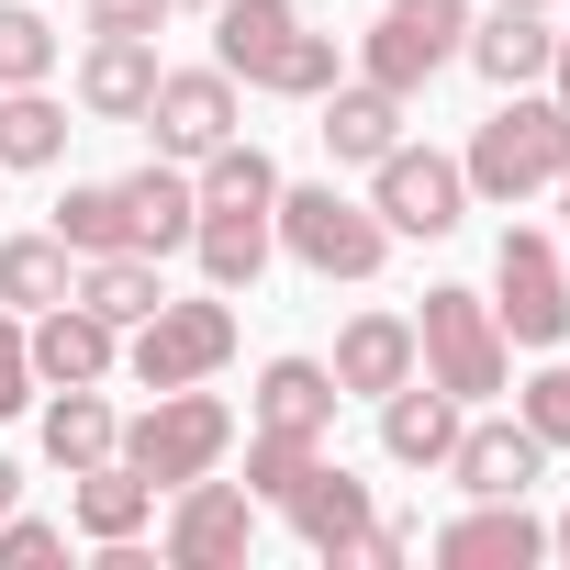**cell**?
Wrapping results in <instances>:
<instances>
[{
    "instance_id": "obj_36",
    "label": "cell",
    "mask_w": 570,
    "mask_h": 570,
    "mask_svg": "<svg viewBox=\"0 0 570 570\" xmlns=\"http://www.w3.org/2000/svg\"><path fill=\"white\" fill-rule=\"evenodd\" d=\"M79 12H90V35H157L179 0H79Z\"/></svg>"
},
{
    "instance_id": "obj_1",
    "label": "cell",
    "mask_w": 570,
    "mask_h": 570,
    "mask_svg": "<svg viewBox=\"0 0 570 570\" xmlns=\"http://www.w3.org/2000/svg\"><path fill=\"white\" fill-rule=\"evenodd\" d=\"M213 68L268 90V101H325L336 90V35H314L292 0H213Z\"/></svg>"
},
{
    "instance_id": "obj_29",
    "label": "cell",
    "mask_w": 570,
    "mask_h": 570,
    "mask_svg": "<svg viewBox=\"0 0 570 570\" xmlns=\"http://www.w3.org/2000/svg\"><path fill=\"white\" fill-rule=\"evenodd\" d=\"M68 157V112L46 90H0V168H57Z\"/></svg>"
},
{
    "instance_id": "obj_31",
    "label": "cell",
    "mask_w": 570,
    "mask_h": 570,
    "mask_svg": "<svg viewBox=\"0 0 570 570\" xmlns=\"http://www.w3.org/2000/svg\"><path fill=\"white\" fill-rule=\"evenodd\" d=\"M57 246H68V257H112V246H135L124 190H68V202H57Z\"/></svg>"
},
{
    "instance_id": "obj_9",
    "label": "cell",
    "mask_w": 570,
    "mask_h": 570,
    "mask_svg": "<svg viewBox=\"0 0 570 570\" xmlns=\"http://www.w3.org/2000/svg\"><path fill=\"white\" fill-rule=\"evenodd\" d=\"M370 213H381L392 235H459L470 179H459V157H436V146H381V157H370Z\"/></svg>"
},
{
    "instance_id": "obj_41",
    "label": "cell",
    "mask_w": 570,
    "mask_h": 570,
    "mask_svg": "<svg viewBox=\"0 0 570 570\" xmlns=\"http://www.w3.org/2000/svg\"><path fill=\"white\" fill-rule=\"evenodd\" d=\"M559 213H570V179H559Z\"/></svg>"
},
{
    "instance_id": "obj_12",
    "label": "cell",
    "mask_w": 570,
    "mask_h": 570,
    "mask_svg": "<svg viewBox=\"0 0 570 570\" xmlns=\"http://www.w3.org/2000/svg\"><path fill=\"white\" fill-rule=\"evenodd\" d=\"M146 124H157L168 157H213V146L235 135V79H224V68H168L157 101H146Z\"/></svg>"
},
{
    "instance_id": "obj_3",
    "label": "cell",
    "mask_w": 570,
    "mask_h": 570,
    "mask_svg": "<svg viewBox=\"0 0 570 570\" xmlns=\"http://www.w3.org/2000/svg\"><path fill=\"white\" fill-rule=\"evenodd\" d=\"M224 448H235V414L202 392V381H179V392H157L124 436H112V459L124 470H146L157 492H179V481H202V470H224Z\"/></svg>"
},
{
    "instance_id": "obj_37",
    "label": "cell",
    "mask_w": 570,
    "mask_h": 570,
    "mask_svg": "<svg viewBox=\"0 0 570 570\" xmlns=\"http://www.w3.org/2000/svg\"><path fill=\"white\" fill-rule=\"evenodd\" d=\"M548 79H559V90H548V101H559V112H570V35H559V57H548Z\"/></svg>"
},
{
    "instance_id": "obj_17",
    "label": "cell",
    "mask_w": 570,
    "mask_h": 570,
    "mask_svg": "<svg viewBox=\"0 0 570 570\" xmlns=\"http://www.w3.org/2000/svg\"><path fill=\"white\" fill-rule=\"evenodd\" d=\"M325 370H336V392H347V403H381V392H403V381H414V325H403V314H358V325L336 336V358H325Z\"/></svg>"
},
{
    "instance_id": "obj_18",
    "label": "cell",
    "mask_w": 570,
    "mask_h": 570,
    "mask_svg": "<svg viewBox=\"0 0 570 570\" xmlns=\"http://www.w3.org/2000/svg\"><path fill=\"white\" fill-rule=\"evenodd\" d=\"M336 403H347V392H336L325 358H268V370H257V425H279V436H314V448H325V436H336Z\"/></svg>"
},
{
    "instance_id": "obj_26",
    "label": "cell",
    "mask_w": 570,
    "mask_h": 570,
    "mask_svg": "<svg viewBox=\"0 0 570 570\" xmlns=\"http://www.w3.org/2000/svg\"><path fill=\"white\" fill-rule=\"evenodd\" d=\"M190 190H202V213H279V168H268V146H246V135H224Z\"/></svg>"
},
{
    "instance_id": "obj_39",
    "label": "cell",
    "mask_w": 570,
    "mask_h": 570,
    "mask_svg": "<svg viewBox=\"0 0 570 570\" xmlns=\"http://www.w3.org/2000/svg\"><path fill=\"white\" fill-rule=\"evenodd\" d=\"M548 548H559V559H570V514H559V525H548Z\"/></svg>"
},
{
    "instance_id": "obj_38",
    "label": "cell",
    "mask_w": 570,
    "mask_h": 570,
    "mask_svg": "<svg viewBox=\"0 0 570 570\" xmlns=\"http://www.w3.org/2000/svg\"><path fill=\"white\" fill-rule=\"evenodd\" d=\"M12 503H23V470H12V459H0V514H12Z\"/></svg>"
},
{
    "instance_id": "obj_20",
    "label": "cell",
    "mask_w": 570,
    "mask_h": 570,
    "mask_svg": "<svg viewBox=\"0 0 570 570\" xmlns=\"http://www.w3.org/2000/svg\"><path fill=\"white\" fill-rule=\"evenodd\" d=\"M381 448H392L403 470H448V448H459V392H436V381L381 392Z\"/></svg>"
},
{
    "instance_id": "obj_6",
    "label": "cell",
    "mask_w": 570,
    "mask_h": 570,
    "mask_svg": "<svg viewBox=\"0 0 570 570\" xmlns=\"http://www.w3.org/2000/svg\"><path fill=\"white\" fill-rule=\"evenodd\" d=\"M492 325H503V347H559L570 336V268H559V246L548 235H503V257H492Z\"/></svg>"
},
{
    "instance_id": "obj_7",
    "label": "cell",
    "mask_w": 570,
    "mask_h": 570,
    "mask_svg": "<svg viewBox=\"0 0 570 570\" xmlns=\"http://www.w3.org/2000/svg\"><path fill=\"white\" fill-rule=\"evenodd\" d=\"M224 358H235V292H213V303H157V314L135 325V381H146V392L213 381Z\"/></svg>"
},
{
    "instance_id": "obj_40",
    "label": "cell",
    "mask_w": 570,
    "mask_h": 570,
    "mask_svg": "<svg viewBox=\"0 0 570 570\" xmlns=\"http://www.w3.org/2000/svg\"><path fill=\"white\" fill-rule=\"evenodd\" d=\"M503 12H548V0H503Z\"/></svg>"
},
{
    "instance_id": "obj_28",
    "label": "cell",
    "mask_w": 570,
    "mask_h": 570,
    "mask_svg": "<svg viewBox=\"0 0 570 570\" xmlns=\"http://www.w3.org/2000/svg\"><path fill=\"white\" fill-rule=\"evenodd\" d=\"M190 246H202V279H213V292H257V268H268V213H202Z\"/></svg>"
},
{
    "instance_id": "obj_32",
    "label": "cell",
    "mask_w": 570,
    "mask_h": 570,
    "mask_svg": "<svg viewBox=\"0 0 570 570\" xmlns=\"http://www.w3.org/2000/svg\"><path fill=\"white\" fill-rule=\"evenodd\" d=\"M314 459H325L314 436H279V425H257V448H246V492H257V503H292V481H303Z\"/></svg>"
},
{
    "instance_id": "obj_15",
    "label": "cell",
    "mask_w": 570,
    "mask_h": 570,
    "mask_svg": "<svg viewBox=\"0 0 570 570\" xmlns=\"http://www.w3.org/2000/svg\"><path fill=\"white\" fill-rule=\"evenodd\" d=\"M448 570H525V559H548V525L525 514V503H470L459 525H436L425 537Z\"/></svg>"
},
{
    "instance_id": "obj_25",
    "label": "cell",
    "mask_w": 570,
    "mask_h": 570,
    "mask_svg": "<svg viewBox=\"0 0 570 570\" xmlns=\"http://www.w3.org/2000/svg\"><path fill=\"white\" fill-rule=\"evenodd\" d=\"M68 292H79V257L57 235H0V303H12V314H46Z\"/></svg>"
},
{
    "instance_id": "obj_14",
    "label": "cell",
    "mask_w": 570,
    "mask_h": 570,
    "mask_svg": "<svg viewBox=\"0 0 570 570\" xmlns=\"http://www.w3.org/2000/svg\"><path fill=\"white\" fill-rule=\"evenodd\" d=\"M157 35H101L90 57H79V112L90 124H146V101H157Z\"/></svg>"
},
{
    "instance_id": "obj_42",
    "label": "cell",
    "mask_w": 570,
    "mask_h": 570,
    "mask_svg": "<svg viewBox=\"0 0 570 570\" xmlns=\"http://www.w3.org/2000/svg\"><path fill=\"white\" fill-rule=\"evenodd\" d=\"M190 12H213V0H190Z\"/></svg>"
},
{
    "instance_id": "obj_5",
    "label": "cell",
    "mask_w": 570,
    "mask_h": 570,
    "mask_svg": "<svg viewBox=\"0 0 570 570\" xmlns=\"http://www.w3.org/2000/svg\"><path fill=\"white\" fill-rule=\"evenodd\" d=\"M414 370H425L436 392H459V403H492V392H503V325H492V303H481V292H425V314H414Z\"/></svg>"
},
{
    "instance_id": "obj_23",
    "label": "cell",
    "mask_w": 570,
    "mask_h": 570,
    "mask_svg": "<svg viewBox=\"0 0 570 570\" xmlns=\"http://www.w3.org/2000/svg\"><path fill=\"white\" fill-rule=\"evenodd\" d=\"M381 146H403V90H381V79L325 90V157H336V168H370Z\"/></svg>"
},
{
    "instance_id": "obj_10",
    "label": "cell",
    "mask_w": 570,
    "mask_h": 570,
    "mask_svg": "<svg viewBox=\"0 0 570 570\" xmlns=\"http://www.w3.org/2000/svg\"><path fill=\"white\" fill-rule=\"evenodd\" d=\"M257 548V492L246 481H179V503H168V559L179 570H235Z\"/></svg>"
},
{
    "instance_id": "obj_33",
    "label": "cell",
    "mask_w": 570,
    "mask_h": 570,
    "mask_svg": "<svg viewBox=\"0 0 570 570\" xmlns=\"http://www.w3.org/2000/svg\"><path fill=\"white\" fill-rule=\"evenodd\" d=\"M46 559H68V525H46V514H0V570H46Z\"/></svg>"
},
{
    "instance_id": "obj_24",
    "label": "cell",
    "mask_w": 570,
    "mask_h": 570,
    "mask_svg": "<svg viewBox=\"0 0 570 570\" xmlns=\"http://www.w3.org/2000/svg\"><path fill=\"white\" fill-rule=\"evenodd\" d=\"M146 514H157V481H146V470H124V459L79 470V537H90V548H124V537H146Z\"/></svg>"
},
{
    "instance_id": "obj_19",
    "label": "cell",
    "mask_w": 570,
    "mask_h": 570,
    "mask_svg": "<svg viewBox=\"0 0 570 570\" xmlns=\"http://www.w3.org/2000/svg\"><path fill=\"white\" fill-rule=\"evenodd\" d=\"M112 190H124V224H135V246H146V257L190 246V224H202V190H190V168L146 157V168H135V179H112Z\"/></svg>"
},
{
    "instance_id": "obj_8",
    "label": "cell",
    "mask_w": 570,
    "mask_h": 570,
    "mask_svg": "<svg viewBox=\"0 0 570 570\" xmlns=\"http://www.w3.org/2000/svg\"><path fill=\"white\" fill-rule=\"evenodd\" d=\"M459 46H470V0H392V12L370 23V46H358V68H370L381 90H403V101H414Z\"/></svg>"
},
{
    "instance_id": "obj_34",
    "label": "cell",
    "mask_w": 570,
    "mask_h": 570,
    "mask_svg": "<svg viewBox=\"0 0 570 570\" xmlns=\"http://www.w3.org/2000/svg\"><path fill=\"white\" fill-rule=\"evenodd\" d=\"M514 414H525V425H537V436H548V448H570V358H559V370H537V381H525V403H514Z\"/></svg>"
},
{
    "instance_id": "obj_4",
    "label": "cell",
    "mask_w": 570,
    "mask_h": 570,
    "mask_svg": "<svg viewBox=\"0 0 570 570\" xmlns=\"http://www.w3.org/2000/svg\"><path fill=\"white\" fill-rule=\"evenodd\" d=\"M268 235L292 246L314 279H370L381 257H392V224L370 213V202H347L336 179L325 190H279V213H268Z\"/></svg>"
},
{
    "instance_id": "obj_16",
    "label": "cell",
    "mask_w": 570,
    "mask_h": 570,
    "mask_svg": "<svg viewBox=\"0 0 570 570\" xmlns=\"http://www.w3.org/2000/svg\"><path fill=\"white\" fill-rule=\"evenodd\" d=\"M303 525V548H325V559H347L358 537H370V481L358 470H336V459H314L303 481H292V503H279Z\"/></svg>"
},
{
    "instance_id": "obj_11",
    "label": "cell",
    "mask_w": 570,
    "mask_h": 570,
    "mask_svg": "<svg viewBox=\"0 0 570 570\" xmlns=\"http://www.w3.org/2000/svg\"><path fill=\"white\" fill-rule=\"evenodd\" d=\"M448 470H459V492H470V503H525V492L548 481V436H537L525 414H514V425H459Z\"/></svg>"
},
{
    "instance_id": "obj_30",
    "label": "cell",
    "mask_w": 570,
    "mask_h": 570,
    "mask_svg": "<svg viewBox=\"0 0 570 570\" xmlns=\"http://www.w3.org/2000/svg\"><path fill=\"white\" fill-rule=\"evenodd\" d=\"M46 79H57V23L0 0V90H46Z\"/></svg>"
},
{
    "instance_id": "obj_2",
    "label": "cell",
    "mask_w": 570,
    "mask_h": 570,
    "mask_svg": "<svg viewBox=\"0 0 570 570\" xmlns=\"http://www.w3.org/2000/svg\"><path fill=\"white\" fill-rule=\"evenodd\" d=\"M459 179H470L481 202H525V190H559V179H570V112H559V101H525V90H503V112L470 135Z\"/></svg>"
},
{
    "instance_id": "obj_13",
    "label": "cell",
    "mask_w": 570,
    "mask_h": 570,
    "mask_svg": "<svg viewBox=\"0 0 570 570\" xmlns=\"http://www.w3.org/2000/svg\"><path fill=\"white\" fill-rule=\"evenodd\" d=\"M23 358H35V392H79V381H112V325L90 314V303H46L35 314V336H23Z\"/></svg>"
},
{
    "instance_id": "obj_27",
    "label": "cell",
    "mask_w": 570,
    "mask_h": 570,
    "mask_svg": "<svg viewBox=\"0 0 570 570\" xmlns=\"http://www.w3.org/2000/svg\"><path fill=\"white\" fill-rule=\"evenodd\" d=\"M112 436H124V425H112L101 381H79V392H57V403H46V459H57L68 481H79V470H101V459H112Z\"/></svg>"
},
{
    "instance_id": "obj_35",
    "label": "cell",
    "mask_w": 570,
    "mask_h": 570,
    "mask_svg": "<svg viewBox=\"0 0 570 570\" xmlns=\"http://www.w3.org/2000/svg\"><path fill=\"white\" fill-rule=\"evenodd\" d=\"M35 403V358H23V325H12V303H0V414H23Z\"/></svg>"
},
{
    "instance_id": "obj_22",
    "label": "cell",
    "mask_w": 570,
    "mask_h": 570,
    "mask_svg": "<svg viewBox=\"0 0 570 570\" xmlns=\"http://www.w3.org/2000/svg\"><path fill=\"white\" fill-rule=\"evenodd\" d=\"M492 90H525V79H548V57H559V35H548V12H503L492 0V23H470V46H459Z\"/></svg>"
},
{
    "instance_id": "obj_21",
    "label": "cell",
    "mask_w": 570,
    "mask_h": 570,
    "mask_svg": "<svg viewBox=\"0 0 570 570\" xmlns=\"http://www.w3.org/2000/svg\"><path fill=\"white\" fill-rule=\"evenodd\" d=\"M68 303H90L112 336H135V325L168 303V279H157V257H146V246H112V257H79V292H68Z\"/></svg>"
}]
</instances>
